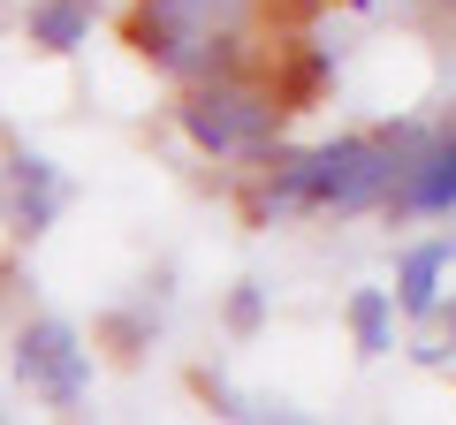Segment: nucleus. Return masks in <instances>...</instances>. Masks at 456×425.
I'll return each mask as SVG.
<instances>
[{
    "label": "nucleus",
    "mask_w": 456,
    "mask_h": 425,
    "mask_svg": "<svg viewBox=\"0 0 456 425\" xmlns=\"http://www.w3.org/2000/svg\"><path fill=\"white\" fill-rule=\"evenodd\" d=\"M419 130H380V137H327L312 152H274L266 160V212H373L403 182V160Z\"/></svg>",
    "instance_id": "1"
},
{
    "label": "nucleus",
    "mask_w": 456,
    "mask_h": 425,
    "mask_svg": "<svg viewBox=\"0 0 456 425\" xmlns=\"http://www.w3.org/2000/svg\"><path fill=\"white\" fill-rule=\"evenodd\" d=\"M251 31H259V0H137L130 8V46L167 84L251 68Z\"/></svg>",
    "instance_id": "2"
},
{
    "label": "nucleus",
    "mask_w": 456,
    "mask_h": 425,
    "mask_svg": "<svg viewBox=\"0 0 456 425\" xmlns=\"http://www.w3.org/2000/svg\"><path fill=\"white\" fill-rule=\"evenodd\" d=\"M183 137H191L206 160H236V167H266L281 152V122H289V99L274 84H259L251 68H221V76L183 84L175 107Z\"/></svg>",
    "instance_id": "3"
},
{
    "label": "nucleus",
    "mask_w": 456,
    "mask_h": 425,
    "mask_svg": "<svg viewBox=\"0 0 456 425\" xmlns=\"http://www.w3.org/2000/svg\"><path fill=\"white\" fill-rule=\"evenodd\" d=\"M16 380L46 410H77L92 395V349H84V334L69 319H31L16 334Z\"/></svg>",
    "instance_id": "4"
},
{
    "label": "nucleus",
    "mask_w": 456,
    "mask_h": 425,
    "mask_svg": "<svg viewBox=\"0 0 456 425\" xmlns=\"http://www.w3.org/2000/svg\"><path fill=\"white\" fill-rule=\"evenodd\" d=\"M69 197H77V182H69L46 152H23L16 145L8 160H0V212H8V229H16L23 244H38V236L61 221Z\"/></svg>",
    "instance_id": "5"
},
{
    "label": "nucleus",
    "mask_w": 456,
    "mask_h": 425,
    "mask_svg": "<svg viewBox=\"0 0 456 425\" xmlns=\"http://www.w3.org/2000/svg\"><path fill=\"white\" fill-rule=\"evenodd\" d=\"M395 221H434V212H456V122L449 130H419L403 160V182L388 190Z\"/></svg>",
    "instance_id": "6"
},
{
    "label": "nucleus",
    "mask_w": 456,
    "mask_h": 425,
    "mask_svg": "<svg viewBox=\"0 0 456 425\" xmlns=\"http://www.w3.org/2000/svg\"><path fill=\"white\" fill-rule=\"evenodd\" d=\"M449 266H456L449 244H411L403 266H395V311H403V319H434L441 311V274H449Z\"/></svg>",
    "instance_id": "7"
},
{
    "label": "nucleus",
    "mask_w": 456,
    "mask_h": 425,
    "mask_svg": "<svg viewBox=\"0 0 456 425\" xmlns=\"http://www.w3.org/2000/svg\"><path fill=\"white\" fill-rule=\"evenodd\" d=\"M99 23V0H31L23 8V38L38 53H77Z\"/></svg>",
    "instance_id": "8"
},
{
    "label": "nucleus",
    "mask_w": 456,
    "mask_h": 425,
    "mask_svg": "<svg viewBox=\"0 0 456 425\" xmlns=\"http://www.w3.org/2000/svg\"><path fill=\"white\" fill-rule=\"evenodd\" d=\"M350 334H358L365 357H388L395 349V296L388 289H358L350 296Z\"/></svg>",
    "instance_id": "9"
},
{
    "label": "nucleus",
    "mask_w": 456,
    "mask_h": 425,
    "mask_svg": "<svg viewBox=\"0 0 456 425\" xmlns=\"http://www.w3.org/2000/svg\"><path fill=\"white\" fill-rule=\"evenodd\" d=\"M259 319H266V296H259V281H244V289L228 296V327H236V334H251Z\"/></svg>",
    "instance_id": "10"
},
{
    "label": "nucleus",
    "mask_w": 456,
    "mask_h": 425,
    "mask_svg": "<svg viewBox=\"0 0 456 425\" xmlns=\"http://www.w3.org/2000/svg\"><path fill=\"white\" fill-rule=\"evenodd\" d=\"M449 251H456V236H449Z\"/></svg>",
    "instance_id": "11"
}]
</instances>
